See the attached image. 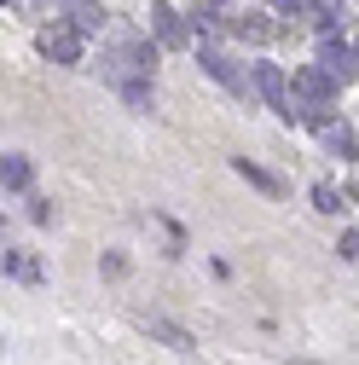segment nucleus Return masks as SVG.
<instances>
[{"label":"nucleus","instance_id":"f257e3e1","mask_svg":"<svg viewBox=\"0 0 359 365\" xmlns=\"http://www.w3.org/2000/svg\"><path fill=\"white\" fill-rule=\"evenodd\" d=\"M249 76H255V93L266 99V110H279L284 122H296V116H301V105H296V93H290V81H284V70H279V64H255Z\"/></svg>","mask_w":359,"mask_h":365},{"label":"nucleus","instance_id":"f03ea898","mask_svg":"<svg viewBox=\"0 0 359 365\" xmlns=\"http://www.w3.org/2000/svg\"><path fill=\"white\" fill-rule=\"evenodd\" d=\"M296 93H301V116H307V122H319V116H325V105L336 99V81H331V70H325V64H307V70L296 76Z\"/></svg>","mask_w":359,"mask_h":365},{"label":"nucleus","instance_id":"7ed1b4c3","mask_svg":"<svg viewBox=\"0 0 359 365\" xmlns=\"http://www.w3.org/2000/svg\"><path fill=\"white\" fill-rule=\"evenodd\" d=\"M197 64H203V70H209V76H214L220 87H232L238 99H244V93H255V76H244V70H238V64H232L227 53L214 47V41H203V47H197Z\"/></svg>","mask_w":359,"mask_h":365},{"label":"nucleus","instance_id":"20e7f679","mask_svg":"<svg viewBox=\"0 0 359 365\" xmlns=\"http://www.w3.org/2000/svg\"><path fill=\"white\" fill-rule=\"evenodd\" d=\"M35 53H41V58H53V64H76V58H81V29H76V24L41 29V35H35Z\"/></svg>","mask_w":359,"mask_h":365},{"label":"nucleus","instance_id":"39448f33","mask_svg":"<svg viewBox=\"0 0 359 365\" xmlns=\"http://www.w3.org/2000/svg\"><path fill=\"white\" fill-rule=\"evenodd\" d=\"M319 64L331 70V81H336V87H348V81L359 76V47H342V41L325 29V41H319Z\"/></svg>","mask_w":359,"mask_h":365},{"label":"nucleus","instance_id":"423d86ee","mask_svg":"<svg viewBox=\"0 0 359 365\" xmlns=\"http://www.w3.org/2000/svg\"><path fill=\"white\" fill-rule=\"evenodd\" d=\"M151 29H157L162 47H186V41H192V29L180 24V12L168 6V0H151Z\"/></svg>","mask_w":359,"mask_h":365},{"label":"nucleus","instance_id":"0eeeda50","mask_svg":"<svg viewBox=\"0 0 359 365\" xmlns=\"http://www.w3.org/2000/svg\"><path fill=\"white\" fill-rule=\"evenodd\" d=\"M53 6H58V12L81 29V35H99V29H105V12L93 6V0H53Z\"/></svg>","mask_w":359,"mask_h":365},{"label":"nucleus","instance_id":"6e6552de","mask_svg":"<svg viewBox=\"0 0 359 365\" xmlns=\"http://www.w3.org/2000/svg\"><path fill=\"white\" fill-rule=\"evenodd\" d=\"M313 128H319V140H325L336 157H353V128H348V122H336V116H319Z\"/></svg>","mask_w":359,"mask_h":365},{"label":"nucleus","instance_id":"1a4fd4ad","mask_svg":"<svg viewBox=\"0 0 359 365\" xmlns=\"http://www.w3.org/2000/svg\"><path fill=\"white\" fill-rule=\"evenodd\" d=\"M0 186H6V192H24V186H29V157H24V151H6V157H0Z\"/></svg>","mask_w":359,"mask_h":365},{"label":"nucleus","instance_id":"9d476101","mask_svg":"<svg viewBox=\"0 0 359 365\" xmlns=\"http://www.w3.org/2000/svg\"><path fill=\"white\" fill-rule=\"evenodd\" d=\"M232 168L249 180V186H261L266 197H279V192H284V180H279V174H266V168H261V163H249V157H232Z\"/></svg>","mask_w":359,"mask_h":365},{"label":"nucleus","instance_id":"9b49d317","mask_svg":"<svg viewBox=\"0 0 359 365\" xmlns=\"http://www.w3.org/2000/svg\"><path fill=\"white\" fill-rule=\"evenodd\" d=\"M313 209H319V215H336V209H348V197H342L336 186H325V180H319V186H313Z\"/></svg>","mask_w":359,"mask_h":365},{"label":"nucleus","instance_id":"f8f14e48","mask_svg":"<svg viewBox=\"0 0 359 365\" xmlns=\"http://www.w3.org/2000/svg\"><path fill=\"white\" fill-rule=\"evenodd\" d=\"M145 331H157V336H162L168 348H180V354L192 348V342H186V331H174V325H162V319H145Z\"/></svg>","mask_w":359,"mask_h":365},{"label":"nucleus","instance_id":"ddd939ff","mask_svg":"<svg viewBox=\"0 0 359 365\" xmlns=\"http://www.w3.org/2000/svg\"><path fill=\"white\" fill-rule=\"evenodd\" d=\"M238 29H244V35H249V41H261V35H273V29H266V24H261V18H238Z\"/></svg>","mask_w":359,"mask_h":365},{"label":"nucleus","instance_id":"4468645a","mask_svg":"<svg viewBox=\"0 0 359 365\" xmlns=\"http://www.w3.org/2000/svg\"><path fill=\"white\" fill-rule=\"evenodd\" d=\"M279 12H290V18H301V12H313V0H273Z\"/></svg>","mask_w":359,"mask_h":365},{"label":"nucleus","instance_id":"2eb2a0df","mask_svg":"<svg viewBox=\"0 0 359 365\" xmlns=\"http://www.w3.org/2000/svg\"><path fill=\"white\" fill-rule=\"evenodd\" d=\"M342 255H353V261H359V226H353V232L342 238Z\"/></svg>","mask_w":359,"mask_h":365},{"label":"nucleus","instance_id":"dca6fc26","mask_svg":"<svg viewBox=\"0 0 359 365\" xmlns=\"http://www.w3.org/2000/svg\"><path fill=\"white\" fill-rule=\"evenodd\" d=\"M6 6H12V0H6Z\"/></svg>","mask_w":359,"mask_h":365}]
</instances>
